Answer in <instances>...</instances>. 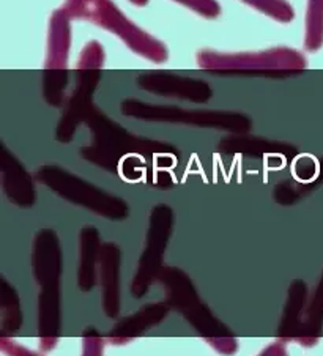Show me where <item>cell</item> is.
Instances as JSON below:
<instances>
[{"label":"cell","instance_id":"ba28073f","mask_svg":"<svg viewBox=\"0 0 323 356\" xmlns=\"http://www.w3.org/2000/svg\"><path fill=\"white\" fill-rule=\"evenodd\" d=\"M2 172L3 189L8 199L21 207L32 205L35 193L31 177L5 147L2 148Z\"/></svg>","mask_w":323,"mask_h":356},{"label":"cell","instance_id":"5b68a950","mask_svg":"<svg viewBox=\"0 0 323 356\" xmlns=\"http://www.w3.org/2000/svg\"><path fill=\"white\" fill-rule=\"evenodd\" d=\"M136 84L148 93L187 99L191 103H207L213 97L212 87L205 81L188 78L172 71H143L137 76Z\"/></svg>","mask_w":323,"mask_h":356},{"label":"cell","instance_id":"5bb4252c","mask_svg":"<svg viewBox=\"0 0 323 356\" xmlns=\"http://www.w3.org/2000/svg\"><path fill=\"white\" fill-rule=\"evenodd\" d=\"M129 2L136 5V7H145V5L148 3V0H129Z\"/></svg>","mask_w":323,"mask_h":356},{"label":"cell","instance_id":"7c38bea8","mask_svg":"<svg viewBox=\"0 0 323 356\" xmlns=\"http://www.w3.org/2000/svg\"><path fill=\"white\" fill-rule=\"evenodd\" d=\"M104 65V49L98 41H88L77 58V71H100Z\"/></svg>","mask_w":323,"mask_h":356},{"label":"cell","instance_id":"3957f363","mask_svg":"<svg viewBox=\"0 0 323 356\" xmlns=\"http://www.w3.org/2000/svg\"><path fill=\"white\" fill-rule=\"evenodd\" d=\"M123 115L148 122L184 123L193 127L218 128L226 131L246 133L251 128V118L242 112L230 111H189L171 104H150L128 98L122 103Z\"/></svg>","mask_w":323,"mask_h":356},{"label":"cell","instance_id":"8992f818","mask_svg":"<svg viewBox=\"0 0 323 356\" xmlns=\"http://www.w3.org/2000/svg\"><path fill=\"white\" fill-rule=\"evenodd\" d=\"M100 79V71H77L76 88L67 101L62 120L57 128L58 140L68 142L73 138V133L79 127V123L86 122V118L93 109L92 95L95 88H97Z\"/></svg>","mask_w":323,"mask_h":356},{"label":"cell","instance_id":"30bf717a","mask_svg":"<svg viewBox=\"0 0 323 356\" xmlns=\"http://www.w3.org/2000/svg\"><path fill=\"white\" fill-rule=\"evenodd\" d=\"M68 84L67 70H46L43 78V95L51 106H62Z\"/></svg>","mask_w":323,"mask_h":356},{"label":"cell","instance_id":"8fae6325","mask_svg":"<svg viewBox=\"0 0 323 356\" xmlns=\"http://www.w3.org/2000/svg\"><path fill=\"white\" fill-rule=\"evenodd\" d=\"M242 2L278 22L287 24L295 19V10L287 0H242Z\"/></svg>","mask_w":323,"mask_h":356},{"label":"cell","instance_id":"9c48e42d","mask_svg":"<svg viewBox=\"0 0 323 356\" xmlns=\"http://www.w3.org/2000/svg\"><path fill=\"white\" fill-rule=\"evenodd\" d=\"M304 46L310 52L319 51L323 46V0H308Z\"/></svg>","mask_w":323,"mask_h":356},{"label":"cell","instance_id":"7a4b0ae2","mask_svg":"<svg viewBox=\"0 0 323 356\" xmlns=\"http://www.w3.org/2000/svg\"><path fill=\"white\" fill-rule=\"evenodd\" d=\"M199 68L216 73H251L287 76L306 70L308 62L301 52L290 47H271L255 52H219L202 49L197 52Z\"/></svg>","mask_w":323,"mask_h":356},{"label":"cell","instance_id":"52a82bcc","mask_svg":"<svg viewBox=\"0 0 323 356\" xmlns=\"http://www.w3.org/2000/svg\"><path fill=\"white\" fill-rule=\"evenodd\" d=\"M71 19L73 17L63 7L51 15L45 70H67L71 47Z\"/></svg>","mask_w":323,"mask_h":356},{"label":"cell","instance_id":"6da1fadb","mask_svg":"<svg viewBox=\"0 0 323 356\" xmlns=\"http://www.w3.org/2000/svg\"><path fill=\"white\" fill-rule=\"evenodd\" d=\"M63 8L73 19L92 22L116 35L147 60L164 63L169 58L166 44L128 19L112 0H65Z\"/></svg>","mask_w":323,"mask_h":356},{"label":"cell","instance_id":"4fadbf2b","mask_svg":"<svg viewBox=\"0 0 323 356\" xmlns=\"http://www.w3.org/2000/svg\"><path fill=\"white\" fill-rule=\"evenodd\" d=\"M173 2L183 5L202 17L214 19L221 15V5L218 0H173Z\"/></svg>","mask_w":323,"mask_h":356},{"label":"cell","instance_id":"277c9868","mask_svg":"<svg viewBox=\"0 0 323 356\" xmlns=\"http://www.w3.org/2000/svg\"><path fill=\"white\" fill-rule=\"evenodd\" d=\"M37 178L52 191L61 194L63 199L74 202L77 205L90 209L111 219H122L128 216V205L122 199L104 193L103 189L84 181L70 172L56 165H45L37 172Z\"/></svg>","mask_w":323,"mask_h":356}]
</instances>
